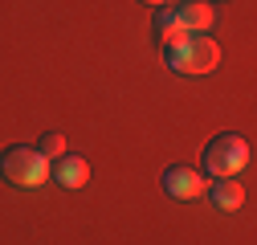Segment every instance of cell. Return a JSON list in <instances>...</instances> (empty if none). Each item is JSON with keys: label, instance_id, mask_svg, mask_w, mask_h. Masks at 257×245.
<instances>
[{"label": "cell", "instance_id": "obj_1", "mask_svg": "<svg viewBox=\"0 0 257 245\" xmlns=\"http://www.w3.org/2000/svg\"><path fill=\"white\" fill-rule=\"evenodd\" d=\"M0 176H5L9 184H17V188H41V184L49 180V160L37 147L17 143V147L0 151Z\"/></svg>", "mask_w": 257, "mask_h": 245}, {"label": "cell", "instance_id": "obj_2", "mask_svg": "<svg viewBox=\"0 0 257 245\" xmlns=\"http://www.w3.org/2000/svg\"><path fill=\"white\" fill-rule=\"evenodd\" d=\"M164 61L176 70V74H188V78H196V74H212L220 66V45L200 33V37H188L184 45H172L164 49Z\"/></svg>", "mask_w": 257, "mask_h": 245}, {"label": "cell", "instance_id": "obj_3", "mask_svg": "<svg viewBox=\"0 0 257 245\" xmlns=\"http://www.w3.org/2000/svg\"><path fill=\"white\" fill-rule=\"evenodd\" d=\"M245 164H249V143H245L241 135H233V131L216 135V139L204 147V172H208L212 180H233Z\"/></svg>", "mask_w": 257, "mask_h": 245}, {"label": "cell", "instance_id": "obj_4", "mask_svg": "<svg viewBox=\"0 0 257 245\" xmlns=\"http://www.w3.org/2000/svg\"><path fill=\"white\" fill-rule=\"evenodd\" d=\"M159 184H164V192L176 196V200H196V196H204V188H208V180H204L196 168H184V164L164 168Z\"/></svg>", "mask_w": 257, "mask_h": 245}, {"label": "cell", "instance_id": "obj_5", "mask_svg": "<svg viewBox=\"0 0 257 245\" xmlns=\"http://www.w3.org/2000/svg\"><path fill=\"white\" fill-rule=\"evenodd\" d=\"M172 13H176V21L188 29L192 37L208 33V29L216 25V9H212V0H180V5H176Z\"/></svg>", "mask_w": 257, "mask_h": 245}, {"label": "cell", "instance_id": "obj_6", "mask_svg": "<svg viewBox=\"0 0 257 245\" xmlns=\"http://www.w3.org/2000/svg\"><path fill=\"white\" fill-rule=\"evenodd\" d=\"M49 176L61 184V188H86V180H90V164L82 160V156H70V151H66V156H57V164L49 168Z\"/></svg>", "mask_w": 257, "mask_h": 245}, {"label": "cell", "instance_id": "obj_7", "mask_svg": "<svg viewBox=\"0 0 257 245\" xmlns=\"http://www.w3.org/2000/svg\"><path fill=\"white\" fill-rule=\"evenodd\" d=\"M204 196H208V204H212L216 212H237V208L245 204V188L237 184V176H233V180H212L208 188H204Z\"/></svg>", "mask_w": 257, "mask_h": 245}, {"label": "cell", "instance_id": "obj_8", "mask_svg": "<svg viewBox=\"0 0 257 245\" xmlns=\"http://www.w3.org/2000/svg\"><path fill=\"white\" fill-rule=\"evenodd\" d=\"M151 33H155V41L164 45V49H172V45H184V41L192 37L188 29H184V25L176 21V13H172L168 5H164V9L155 13V21H151Z\"/></svg>", "mask_w": 257, "mask_h": 245}, {"label": "cell", "instance_id": "obj_9", "mask_svg": "<svg viewBox=\"0 0 257 245\" xmlns=\"http://www.w3.org/2000/svg\"><path fill=\"white\" fill-rule=\"evenodd\" d=\"M37 151H41V156L45 160H57V156H66V135H61V131H45L41 135V143H37Z\"/></svg>", "mask_w": 257, "mask_h": 245}, {"label": "cell", "instance_id": "obj_10", "mask_svg": "<svg viewBox=\"0 0 257 245\" xmlns=\"http://www.w3.org/2000/svg\"><path fill=\"white\" fill-rule=\"evenodd\" d=\"M143 5H155V9H164V5H172V0H143Z\"/></svg>", "mask_w": 257, "mask_h": 245}]
</instances>
